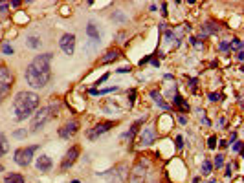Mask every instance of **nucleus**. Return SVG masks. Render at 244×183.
<instances>
[{
  "mask_svg": "<svg viewBox=\"0 0 244 183\" xmlns=\"http://www.w3.org/2000/svg\"><path fill=\"white\" fill-rule=\"evenodd\" d=\"M57 110H59V104H48V106L41 108L37 114H33V117H31V126H29L31 132H39L41 128H44L46 123L57 115Z\"/></svg>",
  "mask_w": 244,
  "mask_h": 183,
  "instance_id": "7ed1b4c3",
  "label": "nucleus"
},
{
  "mask_svg": "<svg viewBox=\"0 0 244 183\" xmlns=\"http://www.w3.org/2000/svg\"><path fill=\"white\" fill-rule=\"evenodd\" d=\"M134 97H136V90H130V92H129V106H132Z\"/></svg>",
  "mask_w": 244,
  "mask_h": 183,
  "instance_id": "b1692460",
  "label": "nucleus"
},
{
  "mask_svg": "<svg viewBox=\"0 0 244 183\" xmlns=\"http://www.w3.org/2000/svg\"><path fill=\"white\" fill-rule=\"evenodd\" d=\"M182 136H178V137H176V148H182Z\"/></svg>",
  "mask_w": 244,
  "mask_h": 183,
  "instance_id": "7c9ffc66",
  "label": "nucleus"
},
{
  "mask_svg": "<svg viewBox=\"0 0 244 183\" xmlns=\"http://www.w3.org/2000/svg\"><path fill=\"white\" fill-rule=\"evenodd\" d=\"M121 57V51L120 50H108L101 59H99V64H108V62H114Z\"/></svg>",
  "mask_w": 244,
  "mask_h": 183,
  "instance_id": "f8f14e48",
  "label": "nucleus"
},
{
  "mask_svg": "<svg viewBox=\"0 0 244 183\" xmlns=\"http://www.w3.org/2000/svg\"><path fill=\"white\" fill-rule=\"evenodd\" d=\"M59 46L66 55H74V51H75V35L74 33H64L61 37V41H59Z\"/></svg>",
  "mask_w": 244,
  "mask_h": 183,
  "instance_id": "1a4fd4ad",
  "label": "nucleus"
},
{
  "mask_svg": "<svg viewBox=\"0 0 244 183\" xmlns=\"http://www.w3.org/2000/svg\"><path fill=\"white\" fill-rule=\"evenodd\" d=\"M72 183H79V181H77V180H75V181H72Z\"/></svg>",
  "mask_w": 244,
  "mask_h": 183,
  "instance_id": "4c0bfd02",
  "label": "nucleus"
},
{
  "mask_svg": "<svg viewBox=\"0 0 244 183\" xmlns=\"http://www.w3.org/2000/svg\"><path fill=\"white\" fill-rule=\"evenodd\" d=\"M106 79H108V73H105V75H103L101 79H99V81H96V86H99V84H103V82L106 81Z\"/></svg>",
  "mask_w": 244,
  "mask_h": 183,
  "instance_id": "c85d7f7f",
  "label": "nucleus"
},
{
  "mask_svg": "<svg viewBox=\"0 0 244 183\" xmlns=\"http://www.w3.org/2000/svg\"><path fill=\"white\" fill-rule=\"evenodd\" d=\"M219 97H220V95H217V94H211V95H209V99H211V101H220Z\"/></svg>",
  "mask_w": 244,
  "mask_h": 183,
  "instance_id": "473e14b6",
  "label": "nucleus"
},
{
  "mask_svg": "<svg viewBox=\"0 0 244 183\" xmlns=\"http://www.w3.org/2000/svg\"><path fill=\"white\" fill-rule=\"evenodd\" d=\"M174 104H178L182 112H187V110H189V104H187V102L183 101V99H182V97H180V95H178V94L174 95Z\"/></svg>",
  "mask_w": 244,
  "mask_h": 183,
  "instance_id": "a211bd4d",
  "label": "nucleus"
},
{
  "mask_svg": "<svg viewBox=\"0 0 244 183\" xmlns=\"http://www.w3.org/2000/svg\"><path fill=\"white\" fill-rule=\"evenodd\" d=\"M241 148H242V141H235V145H233V152H241Z\"/></svg>",
  "mask_w": 244,
  "mask_h": 183,
  "instance_id": "bb28decb",
  "label": "nucleus"
},
{
  "mask_svg": "<svg viewBox=\"0 0 244 183\" xmlns=\"http://www.w3.org/2000/svg\"><path fill=\"white\" fill-rule=\"evenodd\" d=\"M28 46H29V48H39V46H41V41H39L37 37H29V39H28Z\"/></svg>",
  "mask_w": 244,
  "mask_h": 183,
  "instance_id": "5701e85b",
  "label": "nucleus"
},
{
  "mask_svg": "<svg viewBox=\"0 0 244 183\" xmlns=\"http://www.w3.org/2000/svg\"><path fill=\"white\" fill-rule=\"evenodd\" d=\"M110 92H118V86L105 88V90H96V88H92V90H90V94H92V95H103V94H110Z\"/></svg>",
  "mask_w": 244,
  "mask_h": 183,
  "instance_id": "f3484780",
  "label": "nucleus"
},
{
  "mask_svg": "<svg viewBox=\"0 0 244 183\" xmlns=\"http://www.w3.org/2000/svg\"><path fill=\"white\" fill-rule=\"evenodd\" d=\"M151 97L154 99V102H156V104H160L163 110H169V108H171V106H169V104H167V102L162 99V95H160V94L156 92V90H152V92H151Z\"/></svg>",
  "mask_w": 244,
  "mask_h": 183,
  "instance_id": "2eb2a0df",
  "label": "nucleus"
},
{
  "mask_svg": "<svg viewBox=\"0 0 244 183\" xmlns=\"http://www.w3.org/2000/svg\"><path fill=\"white\" fill-rule=\"evenodd\" d=\"M156 137H158V134H156L154 128H143L142 132H140L138 143H140L142 146H149V145H152V143L156 141Z\"/></svg>",
  "mask_w": 244,
  "mask_h": 183,
  "instance_id": "9b49d317",
  "label": "nucleus"
},
{
  "mask_svg": "<svg viewBox=\"0 0 244 183\" xmlns=\"http://www.w3.org/2000/svg\"><path fill=\"white\" fill-rule=\"evenodd\" d=\"M86 35H88V37H90L94 42H99V29L96 28V24H92V22H90V24L86 26Z\"/></svg>",
  "mask_w": 244,
  "mask_h": 183,
  "instance_id": "4468645a",
  "label": "nucleus"
},
{
  "mask_svg": "<svg viewBox=\"0 0 244 183\" xmlns=\"http://www.w3.org/2000/svg\"><path fill=\"white\" fill-rule=\"evenodd\" d=\"M229 44H231V42H220V50H228V48H231Z\"/></svg>",
  "mask_w": 244,
  "mask_h": 183,
  "instance_id": "c756f323",
  "label": "nucleus"
},
{
  "mask_svg": "<svg viewBox=\"0 0 244 183\" xmlns=\"http://www.w3.org/2000/svg\"><path fill=\"white\" fill-rule=\"evenodd\" d=\"M0 11H2V13L7 11V4H6V2H0Z\"/></svg>",
  "mask_w": 244,
  "mask_h": 183,
  "instance_id": "2f4dec72",
  "label": "nucleus"
},
{
  "mask_svg": "<svg viewBox=\"0 0 244 183\" xmlns=\"http://www.w3.org/2000/svg\"><path fill=\"white\" fill-rule=\"evenodd\" d=\"M213 165H215L217 168H220V167H222V165H224V156H222V154H217V156H215Z\"/></svg>",
  "mask_w": 244,
  "mask_h": 183,
  "instance_id": "412c9836",
  "label": "nucleus"
},
{
  "mask_svg": "<svg viewBox=\"0 0 244 183\" xmlns=\"http://www.w3.org/2000/svg\"><path fill=\"white\" fill-rule=\"evenodd\" d=\"M207 146H209V148H215V146H217V137H215V136H211V137H209Z\"/></svg>",
  "mask_w": 244,
  "mask_h": 183,
  "instance_id": "a878e982",
  "label": "nucleus"
},
{
  "mask_svg": "<svg viewBox=\"0 0 244 183\" xmlns=\"http://www.w3.org/2000/svg\"><path fill=\"white\" fill-rule=\"evenodd\" d=\"M4 183H24V178L20 174H7Z\"/></svg>",
  "mask_w": 244,
  "mask_h": 183,
  "instance_id": "dca6fc26",
  "label": "nucleus"
},
{
  "mask_svg": "<svg viewBox=\"0 0 244 183\" xmlns=\"http://www.w3.org/2000/svg\"><path fill=\"white\" fill-rule=\"evenodd\" d=\"M0 172H4V167H2V165H0Z\"/></svg>",
  "mask_w": 244,
  "mask_h": 183,
  "instance_id": "e433bc0d",
  "label": "nucleus"
},
{
  "mask_svg": "<svg viewBox=\"0 0 244 183\" xmlns=\"http://www.w3.org/2000/svg\"><path fill=\"white\" fill-rule=\"evenodd\" d=\"M211 170H213V165H211V161L204 159V163H202V174H204V176H209V174H211Z\"/></svg>",
  "mask_w": 244,
  "mask_h": 183,
  "instance_id": "6ab92c4d",
  "label": "nucleus"
},
{
  "mask_svg": "<svg viewBox=\"0 0 244 183\" xmlns=\"http://www.w3.org/2000/svg\"><path fill=\"white\" fill-rule=\"evenodd\" d=\"M39 150V145H31V146H22L15 150V163L20 165V167H28L31 159H33V154Z\"/></svg>",
  "mask_w": 244,
  "mask_h": 183,
  "instance_id": "39448f33",
  "label": "nucleus"
},
{
  "mask_svg": "<svg viewBox=\"0 0 244 183\" xmlns=\"http://www.w3.org/2000/svg\"><path fill=\"white\" fill-rule=\"evenodd\" d=\"M162 15L163 17L167 15V4H162Z\"/></svg>",
  "mask_w": 244,
  "mask_h": 183,
  "instance_id": "72a5a7b5",
  "label": "nucleus"
},
{
  "mask_svg": "<svg viewBox=\"0 0 244 183\" xmlns=\"http://www.w3.org/2000/svg\"><path fill=\"white\" fill-rule=\"evenodd\" d=\"M39 95L35 92H19L13 99V112L17 121H24L33 115V112L39 108Z\"/></svg>",
  "mask_w": 244,
  "mask_h": 183,
  "instance_id": "f03ea898",
  "label": "nucleus"
},
{
  "mask_svg": "<svg viewBox=\"0 0 244 183\" xmlns=\"http://www.w3.org/2000/svg\"><path fill=\"white\" fill-rule=\"evenodd\" d=\"M11 6H13V7H19V6H20V2H19V0H15V2H11Z\"/></svg>",
  "mask_w": 244,
  "mask_h": 183,
  "instance_id": "c9c22d12",
  "label": "nucleus"
},
{
  "mask_svg": "<svg viewBox=\"0 0 244 183\" xmlns=\"http://www.w3.org/2000/svg\"><path fill=\"white\" fill-rule=\"evenodd\" d=\"M116 72H118V73H129V72H130V66H123V68H118Z\"/></svg>",
  "mask_w": 244,
  "mask_h": 183,
  "instance_id": "cd10ccee",
  "label": "nucleus"
},
{
  "mask_svg": "<svg viewBox=\"0 0 244 183\" xmlns=\"http://www.w3.org/2000/svg\"><path fill=\"white\" fill-rule=\"evenodd\" d=\"M13 82H15V75L11 73V70L6 66H0V102L11 94Z\"/></svg>",
  "mask_w": 244,
  "mask_h": 183,
  "instance_id": "20e7f679",
  "label": "nucleus"
},
{
  "mask_svg": "<svg viewBox=\"0 0 244 183\" xmlns=\"http://www.w3.org/2000/svg\"><path fill=\"white\" fill-rule=\"evenodd\" d=\"M114 124H116L114 121H105V123H99V124H96L94 128H90V130L86 132V137L94 141V139H97L99 136L106 134V132H108V130H110V128H112Z\"/></svg>",
  "mask_w": 244,
  "mask_h": 183,
  "instance_id": "6e6552de",
  "label": "nucleus"
},
{
  "mask_svg": "<svg viewBox=\"0 0 244 183\" xmlns=\"http://www.w3.org/2000/svg\"><path fill=\"white\" fill-rule=\"evenodd\" d=\"M7 152V141H6V136L0 134V154H6Z\"/></svg>",
  "mask_w": 244,
  "mask_h": 183,
  "instance_id": "aec40b11",
  "label": "nucleus"
},
{
  "mask_svg": "<svg viewBox=\"0 0 244 183\" xmlns=\"http://www.w3.org/2000/svg\"><path fill=\"white\" fill-rule=\"evenodd\" d=\"M2 51H4V53H6V55H13V48H11V46H9V44H6V46H4V48H2Z\"/></svg>",
  "mask_w": 244,
  "mask_h": 183,
  "instance_id": "393cba45",
  "label": "nucleus"
},
{
  "mask_svg": "<svg viewBox=\"0 0 244 183\" xmlns=\"http://www.w3.org/2000/svg\"><path fill=\"white\" fill-rule=\"evenodd\" d=\"M37 170H41V172H48L50 168H52V159L48 158V156H41V158H37Z\"/></svg>",
  "mask_w": 244,
  "mask_h": 183,
  "instance_id": "ddd939ff",
  "label": "nucleus"
},
{
  "mask_svg": "<svg viewBox=\"0 0 244 183\" xmlns=\"http://www.w3.org/2000/svg\"><path fill=\"white\" fill-rule=\"evenodd\" d=\"M77 158H79V146H72V148L64 154V158H62V161H61V170L62 172L70 170V168L75 165Z\"/></svg>",
  "mask_w": 244,
  "mask_h": 183,
  "instance_id": "0eeeda50",
  "label": "nucleus"
},
{
  "mask_svg": "<svg viewBox=\"0 0 244 183\" xmlns=\"http://www.w3.org/2000/svg\"><path fill=\"white\" fill-rule=\"evenodd\" d=\"M77 130H79V121H77V119H72V121L66 123L62 128H59V136H61L62 139H70L72 136L77 134Z\"/></svg>",
  "mask_w": 244,
  "mask_h": 183,
  "instance_id": "9d476101",
  "label": "nucleus"
},
{
  "mask_svg": "<svg viewBox=\"0 0 244 183\" xmlns=\"http://www.w3.org/2000/svg\"><path fill=\"white\" fill-rule=\"evenodd\" d=\"M147 170H149V163L145 161V159L136 161V165L132 167L129 183H145V180H147Z\"/></svg>",
  "mask_w": 244,
  "mask_h": 183,
  "instance_id": "423d86ee",
  "label": "nucleus"
},
{
  "mask_svg": "<svg viewBox=\"0 0 244 183\" xmlns=\"http://www.w3.org/2000/svg\"><path fill=\"white\" fill-rule=\"evenodd\" d=\"M28 136V130L26 128H20V130H15L13 132V137H17V139H22V137H26Z\"/></svg>",
  "mask_w": 244,
  "mask_h": 183,
  "instance_id": "4be33fe9",
  "label": "nucleus"
},
{
  "mask_svg": "<svg viewBox=\"0 0 244 183\" xmlns=\"http://www.w3.org/2000/svg\"><path fill=\"white\" fill-rule=\"evenodd\" d=\"M237 59H239V61H242V59H244V53H242V51H239V53H237Z\"/></svg>",
  "mask_w": 244,
  "mask_h": 183,
  "instance_id": "f704fd0d",
  "label": "nucleus"
},
{
  "mask_svg": "<svg viewBox=\"0 0 244 183\" xmlns=\"http://www.w3.org/2000/svg\"><path fill=\"white\" fill-rule=\"evenodd\" d=\"M52 53L37 55L26 68V82L31 88H44L52 79Z\"/></svg>",
  "mask_w": 244,
  "mask_h": 183,
  "instance_id": "f257e3e1",
  "label": "nucleus"
}]
</instances>
